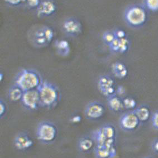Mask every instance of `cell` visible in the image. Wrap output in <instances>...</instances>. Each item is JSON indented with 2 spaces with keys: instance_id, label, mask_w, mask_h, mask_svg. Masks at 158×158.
<instances>
[{
  "instance_id": "cell-1",
  "label": "cell",
  "mask_w": 158,
  "mask_h": 158,
  "mask_svg": "<svg viewBox=\"0 0 158 158\" xmlns=\"http://www.w3.org/2000/svg\"><path fill=\"white\" fill-rule=\"evenodd\" d=\"M37 89L40 95L41 107L49 109L58 105L61 94L56 85L47 81H43Z\"/></svg>"
},
{
  "instance_id": "cell-2",
  "label": "cell",
  "mask_w": 158,
  "mask_h": 158,
  "mask_svg": "<svg viewBox=\"0 0 158 158\" xmlns=\"http://www.w3.org/2000/svg\"><path fill=\"white\" fill-rule=\"evenodd\" d=\"M43 79L38 71L32 69H23L15 77V84L24 92L38 88Z\"/></svg>"
},
{
  "instance_id": "cell-3",
  "label": "cell",
  "mask_w": 158,
  "mask_h": 158,
  "mask_svg": "<svg viewBox=\"0 0 158 158\" xmlns=\"http://www.w3.org/2000/svg\"><path fill=\"white\" fill-rule=\"evenodd\" d=\"M124 18L129 26L139 28L143 27L147 21V11L143 6L132 5L125 10Z\"/></svg>"
},
{
  "instance_id": "cell-4",
  "label": "cell",
  "mask_w": 158,
  "mask_h": 158,
  "mask_svg": "<svg viewBox=\"0 0 158 158\" xmlns=\"http://www.w3.org/2000/svg\"><path fill=\"white\" fill-rule=\"evenodd\" d=\"M58 135V129L54 123L49 121H43L39 123L36 130V138L42 143H52Z\"/></svg>"
},
{
  "instance_id": "cell-5",
  "label": "cell",
  "mask_w": 158,
  "mask_h": 158,
  "mask_svg": "<svg viewBox=\"0 0 158 158\" xmlns=\"http://www.w3.org/2000/svg\"><path fill=\"white\" fill-rule=\"evenodd\" d=\"M116 129L110 124H106L97 129L92 134V139L97 144L115 145Z\"/></svg>"
},
{
  "instance_id": "cell-6",
  "label": "cell",
  "mask_w": 158,
  "mask_h": 158,
  "mask_svg": "<svg viewBox=\"0 0 158 158\" xmlns=\"http://www.w3.org/2000/svg\"><path fill=\"white\" fill-rule=\"evenodd\" d=\"M21 103L24 107L30 110H37L41 107L40 95L38 89L24 92L21 99Z\"/></svg>"
},
{
  "instance_id": "cell-7",
  "label": "cell",
  "mask_w": 158,
  "mask_h": 158,
  "mask_svg": "<svg viewBox=\"0 0 158 158\" xmlns=\"http://www.w3.org/2000/svg\"><path fill=\"white\" fill-rule=\"evenodd\" d=\"M97 87L101 94L107 98L116 94V88L114 79L108 75H103L98 80Z\"/></svg>"
},
{
  "instance_id": "cell-8",
  "label": "cell",
  "mask_w": 158,
  "mask_h": 158,
  "mask_svg": "<svg viewBox=\"0 0 158 158\" xmlns=\"http://www.w3.org/2000/svg\"><path fill=\"white\" fill-rule=\"evenodd\" d=\"M140 123L134 110L130 111L123 114L120 117V127L126 131H132L138 128Z\"/></svg>"
},
{
  "instance_id": "cell-9",
  "label": "cell",
  "mask_w": 158,
  "mask_h": 158,
  "mask_svg": "<svg viewBox=\"0 0 158 158\" xmlns=\"http://www.w3.org/2000/svg\"><path fill=\"white\" fill-rule=\"evenodd\" d=\"M105 112V108L102 103L93 101L88 103L85 109V117L90 120H97L102 117Z\"/></svg>"
},
{
  "instance_id": "cell-10",
  "label": "cell",
  "mask_w": 158,
  "mask_h": 158,
  "mask_svg": "<svg viewBox=\"0 0 158 158\" xmlns=\"http://www.w3.org/2000/svg\"><path fill=\"white\" fill-rule=\"evenodd\" d=\"M63 29L67 35L77 36L82 32V25L81 22L76 19L68 18L64 21Z\"/></svg>"
},
{
  "instance_id": "cell-11",
  "label": "cell",
  "mask_w": 158,
  "mask_h": 158,
  "mask_svg": "<svg viewBox=\"0 0 158 158\" xmlns=\"http://www.w3.org/2000/svg\"><path fill=\"white\" fill-rule=\"evenodd\" d=\"M94 152L97 158H114L117 155L115 145L97 144Z\"/></svg>"
},
{
  "instance_id": "cell-12",
  "label": "cell",
  "mask_w": 158,
  "mask_h": 158,
  "mask_svg": "<svg viewBox=\"0 0 158 158\" xmlns=\"http://www.w3.org/2000/svg\"><path fill=\"white\" fill-rule=\"evenodd\" d=\"M56 10V6L53 0H43L36 9V14L39 17H48L53 15Z\"/></svg>"
},
{
  "instance_id": "cell-13",
  "label": "cell",
  "mask_w": 158,
  "mask_h": 158,
  "mask_svg": "<svg viewBox=\"0 0 158 158\" xmlns=\"http://www.w3.org/2000/svg\"><path fill=\"white\" fill-rule=\"evenodd\" d=\"M14 145L19 150L24 151L31 148L34 145V141L26 133H19L14 138Z\"/></svg>"
},
{
  "instance_id": "cell-14",
  "label": "cell",
  "mask_w": 158,
  "mask_h": 158,
  "mask_svg": "<svg viewBox=\"0 0 158 158\" xmlns=\"http://www.w3.org/2000/svg\"><path fill=\"white\" fill-rule=\"evenodd\" d=\"M107 106L111 111L114 112L121 111L124 108L123 99L116 94L107 98Z\"/></svg>"
},
{
  "instance_id": "cell-15",
  "label": "cell",
  "mask_w": 158,
  "mask_h": 158,
  "mask_svg": "<svg viewBox=\"0 0 158 158\" xmlns=\"http://www.w3.org/2000/svg\"><path fill=\"white\" fill-rule=\"evenodd\" d=\"M112 72L118 79H123L128 75V69L123 63L116 62L112 65Z\"/></svg>"
},
{
  "instance_id": "cell-16",
  "label": "cell",
  "mask_w": 158,
  "mask_h": 158,
  "mask_svg": "<svg viewBox=\"0 0 158 158\" xmlns=\"http://www.w3.org/2000/svg\"><path fill=\"white\" fill-rule=\"evenodd\" d=\"M56 50L59 55L63 57H67L70 52V44L65 39L56 40L54 44Z\"/></svg>"
},
{
  "instance_id": "cell-17",
  "label": "cell",
  "mask_w": 158,
  "mask_h": 158,
  "mask_svg": "<svg viewBox=\"0 0 158 158\" xmlns=\"http://www.w3.org/2000/svg\"><path fill=\"white\" fill-rule=\"evenodd\" d=\"M24 91L16 85H13L9 88L8 97L10 101L16 102L21 101L23 96Z\"/></svg>"
},
{
  "instance_id": "cell-18",
  "label": "cell",
  "mask_w": 158,
  "mask_h": 158,
  "mask_svg": "<svg viewBox=\"0 0 158 158\" xmlns=\"http://www.w3.org/2000/svg\"><path fill=\"white\" fill-rule=\"evenodd\" d=\"M140 123H145L149 120L151 112L149 107L146 105H141L138 107L134 110Z\"/></svg>"
},
{
  "instance_id": "cell-19",
  "label": "cell",
  "mask_w": 158,
  "mask_h": 158,
  "mask_svg": "<svg viewBox=\"0 0 158 158\" xmlns=\"http://www.w3.org/2000/svg\"><path fill=\"white\" fill-rule=\"evenodd\" d=\"M94 139L88 136L81 138L78 141V148L82 152H87L93 148L94 145Z\"/></svg>"
},
{
  "instance_id": "cell-20",
  "label": "cell",
  "mask_w": 158,
  "mask_h": 158,
  "mask_svg": "<svg viewBox=\"0 0 158 158\" xmlns=\"http://www.w3.org/2000/svg\"><path fill=\"white\" fill-rule=\"evenodd\" d=\"M123 101L124 108L125 109L132 110L136 107L137 102L136 100L132 97H125L123 99Z\"/></svg>"
},
{
  "instance_id": "cell-21",
  "label": "cell",
  "mask_w": 158,
  "mask_h": 158,
  "mask_svg": "<svg viewBox=\"0 0 158 158\" xmlns=\"http://www.w3.org/2000/svg\"><path fill=\"white\" fill-rule=\"evenodd\" d=\"M130 41L127 38L120 39V47L118 53H125L129 50Z\"/></svg>"
},
{
  "instance_id": "cell-22",
  "label": "cell",
  "mask_w": 158,
  "mask_h": 158,
  "mask_svg": "<svg viewBox=\"0 0 158 158\" xmlns=\"http://www.w3.org/2000/svg\"><path fill=\"white\" fill-rule=\"evenodd\" d=\"M116 38L114 31H107L103 34L102 39L105 44L109 45Z\"/></svg>"
},
{
  "instance_id": "cell-23",
  "label": "cell",
  "mask_w": 158,
  "mask_h": 158,
  "mask_svg": "<svg viewBox=\"0 0 158 158\" xmlns=\"http://www.w3.org/2000/svg\"><path fill=\"white\" fill-rule=\"evenodd\" d=\"M44 30L45 38L47 39L48 43L49 44L53 41L54 37V32L51 27H43Z\"/></svg>"
},
{
  "instance_id": "cell-24",
  "label": "cell",
  "mask_w": 158,
  "mask_h": 158,
  "mask_svg": "<svg viewBox=\"0 0 158 158\" xmlns=\"http://www.w3.org/2000/svg\"><path fill=\"white\" fill-rule=\"evenodd\" d=\"M147 8L152 12L158 11V0H146Z\"/></svg>"
},
{
  "instance_id": "cell-25",
  "label": "cell",
  "mask_w": 158,
  "mask_h": 158,
  "mask_svg": "<svg viewBox=\"0 0 158 158\" xmlns=\"http://www.w3.org/2000/svg\"><path fill=\"white\" fill-rule=\"evenodd\" d=\"M108 47H110V49L112 52H116V53H117V52L118 53L119 47H120V39L115 38L114 40L108 45Z\"/></svg>"
},
{
  "instance_id": "cell-26",
  "label": "cell",
  "mask_w": 158,
  "mask_h": 158,
  "mask_svg": "<svg viewBox=\"0 0 158 158\" xmlns=\"http://www.w3.org/2000/svg\"><path fill=\"white\" fill-rule=\"evenodd\" d=\"M34 43L39 47H45L49 44L45 37L34 38Z\"/></svg>"
},
{
  "instance_id": "cell-27",
  "label": "cell",
  "mask_w": 158,
  "mask_h": 158,
  "mask_svg": "<svg viewBox=\"0 0 158 158\" xmlns=\"http://www.w3.org/2000/svg\"><path fill=\"white\" fill-rule=\"evenodd\" d=\"M41 0H27V5L31 9H37L41 3Z\"/></svg>"
},
{
  "instance_id": "cell-28",
  "label": "cell",
  "mask_w": 158,
  "mask_h": 158,
  "mask_svg": "<svg viewBox=\"0 0 158 158\" xmlns=\"http://www.w3.org/2000/svg\"><path fill=\"white\" fill-rule=\"evenodd\" d=\"M7 111L6 103L2 99L0 100V117L2 118Z\"/></svg>"
},
{
  "instance_id": "cell-29",
  "label": "cell",
  "mask_w": 158,
  "mask_h": 158,
  "mask_svg": "<svg viewBox=\"0 0 158 158\" xmlns=\"http://www.w3.org/2000/svg\"><path fill=\"white\" fill-rule=\"evenodd\" d=\"M114 35L116 38L118 39H121L125 38H126V32L122 29H116L114 31Z\"/></svg>"
},
{
  "instance_id": "cell-30",
  "label": "cell",
  "mask_w": 158,
  "mask_h": 158,
  "mask_svg": "<svg viewBox=\"0 0 158 158\" xmlns=\"http://www.w3.org/2000/svg\"><path fill=\"white\" fill-rule=\"evenodd\" d=\"M152 123L155 129L158 130V110L155 111L152 117Z\"/></svg>"
},
{
  "instance_id": "cell-31",
  "label": "cell",
  "mask_w": 158,
  "mask_h": 158,
  "mask_svg": "<svg viewBox=\"0 0 158 158\" xmlns=\"http://www.w3.org/2000/svg\"><path fill=\"white\" fill-rule=\"evenodd\" d=\"M5 1L11 6H18L21 3L26 2L27 0H5Z\"/></svg>"
},
{
  "instance_id": "cell-32",
  "label": "cell",
  "mask_w": 158,
  "mask_h": 158,
  "mask_svg": "<svg viewBox=\"0 0 158 158\" xmlns=\"http://www.w3.org/2000/svg\"><path fill=\"white\" fill-rule=\"evenodd\" d=\"M126 94V89L123 85H118L116 88V94L119 97L123 96Z\"/></svg>"
},
{
  "instance_id": "cell-33",
  "label": "cell",
  "mask_w": 158,
  "mask_h": 158,
  "mask_svg": "<svg viewBox=\"0 0 158 158\" xmlns=\"http://www.w3.org/2000/svg\"><path fill=\"white\" fill-rule=\"evenodd\" d=\"M81 120H82V117L80 115L77 114L72 117L70 121L73 123H78L81 121Z\"/></svg>"
},
{
  "instance_id": "cell-34",
  "label": "cell",
  "mask_w": 158,
  "mask_h": 158,
  "mask_svg": "<svg viewBox=\"0 0 158 158\" xmlns=\"http://www.w3.org/2000/svg\"><path fill=\"white\" fill-rule=\"evenodd\" d=\"M152 149L155 152H158V139H155L152 143Z\"/></svg>"
},
{
  "instance_id": "cell-35",
  "label": "cell",
  "mask_w": 158,
  "mask_h": 158,
  "mask_svg": "<svg viewBox=\"0 0 158 158\" xmlns=\"http://www.w3.org/2000/svg\"><path fill=\"white\" fill-rule=\"evenodd\" d=\"M3 78H4V74L2 72H1L0 73V81L2 82L3 81Z\"/></svg>"
},
{
  "instance_id": "cell-36",
  "label": "cell",
  "mask_w": 158,
  "mask_h": 158,
  "mask_svg": "<svg viewBox=\"0 0 158 158\" xmlns=\"http://www.w3.org/2000/svg\"><path fill=\"white\" fill-rule=\"evenodd\" d=\"M145 158H153L152 157H146Z\"/></svg>"
}]
</instances>
